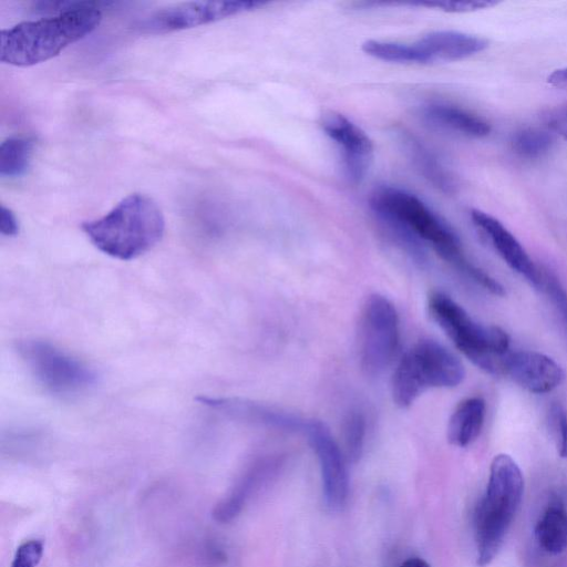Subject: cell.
Instances as JSON below:
<instances>
[{"mask_svg": "<svg viewBox=\"0 0 567 567\" xmlns=\"http://www.w3.org/2000/svg\"><path fill=\"white\" fill-rule=\"evenodd\" d=\"M302 432L319 461L326 504L331 509H340L349 492L348 473L340 447L329 427L319 420L306 421Z\"/></svg>", "mask_w": 567, "mask_h": 567, "instance_id": "obj_10", "label": "cell"}, {"mask_svg": "<svg viewBox=\"0 0 567 567\" xmlns=\"http://www.w3.org/2000/svg\"><path fill=\"white\" fill-rule=\"evenodd\" d=\"M547 83L554 87L567 90V66L554 70L547 76Z\"/></svg>", "mask_w": 567, "mask_h": 567, "instance_id": "obj_31", "label": "cell"}, {"mask_svg": "<svg viewBox=\"0 0 567 567\" xmlns=\"http://www.w3.org/2000/svg\"><path fill=\"white\" fill-rule=\"evenodd\" d=\"M82 230L102 252L121 260H132L161 241L165 218L156 202L134 193L104 216L83 223Z\"/></svg>", "mask_w": 567, "mask_h": 567, "instance_id": "obj_2", "label": "cell"}, {"mask_svg": "<svg viewBox=\"0 0 567 567\" xmlns=\"http://www.w3.org/2000/svg\"><path fill=\"white\" fill-rule=\"evenodd\" d=\"M554 141V135L549 130L524 127L513 134L511 146L517 156L536 159L550 151Z\"/></svg>", "mask_w": 567, "mask_h": 567, "instance_id": "obj_22", "label": "cell"}, {"mask_svg": "<svg viewBox=\"0 0 567 567\" xmlns=\"http://www.w3.org/2000/svg\"><path fill=\"white\" fill-rule=\"evenodd\" d=\"M501 375L508 377L528 392L553 391L565 379L563 368L550 357L536 351H508L501 364Z\"/></svg>", "mask_w": 567, "mask_h": 567, "instance_id": "obj_12", "label": "cell"}, {"mask_svg": "<svg viewBox=\"0 0 567 567\" xmlns=\"http://www.w3.org/2000/svg\"><path fill=\"white\" fill-rule=\"evenodd\" d=\"M0 231L9 237L16 236L19 233V223L14 213L4 205H1L0 209Z\"/></svg>", "mask_w": 567, "mask_h": 567, "instance_id": "obj_30", "label": "cell"}, {"mask_svg": "<svg viewBox=\"0 0 567 567\" xmlns=\"http://www.w3.org/2000/svg\"><path fill=\"white\" fill-rule=\"evenodd\" d=\"M535 537L548 554L558 555L567 549V509L560 497L549 499L535 526Z\"/></svg>", "mask_w": 567, "mask_h": 567, "instance_id": "obj_19", "label": "cell"}, {"mask_svg": "<svg viewBox=\"0 0 567 567\" xmlns=\"http://www.w3.org/2000/svg\"><path fill=\"white\" fill-rule=\"evenodd\" d=\"M421 63L458 61L484 51L488 41L484 38L453 30L433 31L415 43Z\"/></svg>", "mask_w": 567, "mask_h": 567, "instance_id": "obj_14", "label": "cell"}, {"mask_svg": "<svg viewBox=\"0 0 567 567\" xmlns=\"http://www.w3.org/2000/svg\"><path fill=\"white\" fill-rule=\"evenodd\" d=\"M465 378L460 359L443 344L423 339L411 347L398 362L391 379L393 402L411 406L429 389L454 388Z\"/></svg>", "mask_w": 567, "mask_h": 567, "instance_id": "obj_6", "label": "cell"}, {"mask_svg": "<svg viewBox=\"0 0 567 567\" xmlns=\"http://www.w3.org/2000/svg\"><path fill=\"white\" fill-rule=\"evenodd\" d=\"M18 352L37 381L52 393H76L96 381V374L90 367L48 341H21Z\"/></svg>", "mask_w": 567, "mask_h": 567, "instance_id": "obj_8", "label": "cell"}, {"mask_svg": "<svg viewBox=\"0 0 567 567\" xmlns=\"http://www.w3.org/2000/svg\"><path fill=\"white\" fill-rule=\"evenodd\" d=\"M524 494V477L507 454L496 455L489 467L486 491L474 512L476 565L488 566L497 556Z\"/></svg>", "mask_w": 567, "mask_h": 567, "instance_id": "obj_3", "label": "cell"}, {"mask_svg": "<svg viewBox=\"0 0 567 567\" xmlns=\"http://www.w3.org/2000/svg\"><path fill=\"white\" fill-rule=\"evenodd\" d=\"M52 17L24 21L0 33V60L16 66H30L58 55L64 48L90 34L102 13L90 2L61 3Z\"/></svg>", "mask_w": 567, "mask_h": 567, "instance_id": "obj_1", "label": "cell"}, {"mask_svg": "<svg viewBox=\"0 0 567 567\" xmlns=\"http://www.w3.org/2000/svg\"><path fill=\"white\" fill-rule=\"evenodd\" d=\"M43 553V544L31 539L21 544L13 557L11 567H37Z\"/></svg>", "mask_w": 567, "mask_h": 567, "instance_id": "obj_27", "label": "cell"}, {"mask_svg": "<svg viewBox=\"0 0 567 567\" xmlns=\"http://www.w3.org/2000/svg\"><path fill=\"white\" fill-rule=\"evenodd\" d=\"M400 567H431V566L423 559L413 557V558L406 559Z\"/></svg>", "mask_w": 567, "mask_h": 567, "instance_id": "obj_32", "label": "cell"}, {"mask_svg": "<svg viewBox=\"0 0 567 567\" xmlns=\"http://www.w3.org/2000/svg\"><path fill=\"white\" fill-rule=\"evenodd\" d=\"M543 121L547 130L567 141V104L547 110L543 114Z\"/></svg>", "mask_w": 567, "mask_h": 567, "instance_id": "obj_29", "label": "cell"}, {"mask_svg": "<svg viewBox=\"0 0 567 567\" xmlns=\"http://www.w3.org/2000/svg\"><path fill=\"white\" fill-rule=\"evenodd\" d=\"M471 219L512 270L534 287L542 288V270L534 264L517 238L498 219L480 209L471 210Z\"/></svg>", "mask_w": 567, "mask_h": 567, "instance_id": "obj_13", "label": "cell"}, {"mask_svg": "<svg viewBox=\"0 0 567 567\" xmlns=\"http://www.w3.org/2000/svg\"><path fill=\"white\" fill-rule=\"evenodd\" d=\"M260 1H195L161 9L138 25L145 33H167L215 22L262 7Z\"/></svg>", "mask_w": 567, "mask_h": 567, "instance_id": "obj_9", "label": "cell"}, {"mask_svg": "<svg viewBox=\"0 0 567 567\" xmlns=\"http://www.w3.org/2000/svg\"><path fill=\"white\" fill-rule=\"evenodd\" d=\"M402 143L420 173L440 189L451 193L455 188L453 176L434 155L413 136L405 135Z\"/></svg>", "mask_w": 567, "mask_h": 567, "instance_id": "obj_20", "label": "cell"}, {"mask_svg": "<svg viewBox=\"0 0 567 567\" xmlns=\"http://www.w3.org/2000/svg\"><path fill=\"white\" fill-rule=\"evenodd\" d=\"M549 420L556 435L558 454L567 458V411L559 404H553Z\"/></svg>", "mask_w": 567, "mask_h": 567, "instance_id": "obj_26", "label": "cell"}, {"mask_svg": "<svg viewBox=\"0 0 567 567\" xmlns=\"http://www.w3.org/2000/svg\"><path fill=\"white\" fill-rule=\"evenodd\" d=\"M370 206L378 219H388L410 230L455 269L465 272L470 262L453 229L415 195L393 186L377 188Z\"/></svg>", "mask_w": 567, "mask_h": 567, "instance_id": "obj_4", "label": "cell"}, {"mask_svg": "<svg viewBox=\"0 0 567 567\" xmlns=\"http://www.w3.org/2000/svg\"><path fill=\"white\" fill-rule=\"evenodd\" d=\"M196 400L233 419L284 429L287 431H302L306 423V421L292 414L244 399L208 398L202 395Z\"/></svg>", "mask_w": 567, "mask_h": 567, "instance_id": "obj_15", "label": "cell"}, {"mask_svg": "<svg viewBox=\"0 0 567 567\" xmlns=\"http://www.w3.org/2000/svg\"><path fill=\"white\" fill-rule=\"evenodd\" d=\"M320 125L337 145L347 178L353 184L360 183L373 161V144L370 137L360 126L336 111H324L320 117Z\"/></svg>", "mask_w": 567, "mask_h": 567, "instance_id": "obj_11", "label": "cell"}, {"mask_svg": "<svg viewBox=\"0 0 567 567\" xmlns=\"http://www.w3.org/2000/svg\"><path fill=\"white\" fill-rule=\"evenodd\" d=\"M486 414L485 401L471 396L458 403L447 423V440L452 445L465 447L481 434Z\"/></svg>", "mask_w": 567, "mask_h": 567, "instance_id": "obj_18", "label": "cell"}, {"mask_svg": "<svg viewBox=\"0 0 567 567\" xmlns=\"http://www.w3.org/2000/svg\"><path fill=\"white\" fill-rule=\"evenodd\" d=\"M400 342V320L394 305L384 296L367 298L359 319L358 352L361 370L381 374L393 361Z\"/></svg>", "mask_w": 567, "mask_h": 567, "instance_id": "obj_7", "label": "cell"}, {"mask_svg": "<svg viewBox=\"0 0 567 567\" xmlns=\"http://www.w3.org/2000/svg\"><path fill=\"white\" fill-rule=\"evenodd\" d=\"M343 437L349 460L357 462L362 454L365 437V420L360 412L353 411L347 416Z\"/></svg>", "mask_w": 567, "mask_h": 567, "instance_id": "obj_24", "label": "cell"}, {"mask_svg": "<svg viewBox=\"0 0 567 567\" xmlns=\"http://www.w3.org/2000/svg\"><path fill=\"white\" fill-rule=\"evenodd\" d=\"M423 115L426 121L436 126L470 137H485L492 131L491 124L480 115L446 103L426 105L423 109Z\"/></svg>", "mask_w": 567, "mask_h": 567, "instance_id": "obj_17", "label": "cell"}, {"mask_svg": "<svg viewBox=\"0 0 567 567\" xmlns=\"http://www.w3.org/2000/svg\"><path fill=\"white\" fill-rule=\"evenodd\" d=\"M420 6L437 8L447 12H473L497 6V1L491 0H464V1H436V2H422Z\"/></svg>", "mask_w": 567, "mask_h": 567, "instance_id": "obj_28", "label": "cell"}, {"mask_svg": "<svg viewBox=\"0 0 567 567\" xmlns=\"http://www.w3.org/2000/svg\"><path fill=\"white\" fill-rule=\"evenodd\" d=\"M427 309L432 319L474 365L492 375H501V363L509 351V337L494 324L475 321L450 296L434 291L429 296Z\"/></svg>", "mask_w": 567, "mask_h": 567, "instance_id": "obj_5", "label": "cell"}, {"mask_svg": "<svg viewBox=\"0 0 567 567\" xmlns=\"http://www.w3.org/2000/svg\"><path fill=\"white\" fill-rule=\"evenodd\" d=\"M362 50L368 55L378 60L394 63H421V58L413 43H398L380 40H367L362 43Z\"/></svg>", "mask_w": 567, "mask_h": 567, "instance_id": "obj_23", "label": "cell"}, {"mask_svg": "<svg viewBox=\"0 0 567 567\" xmlns=\"http://www.w3.org/2000/svg\"><path fill=\"white\" fill-rule=\"evenodd\" d=\"M542 288L549 297L567 330V291L559 279L549 270H542Z\"/></svg>", "mask_w": 567, "mask_h": 567, "instance_id": "obj_25", "label": "cell"}, {"mask_svg": "<svg viewBox=\"0 0 567 567\" xmlns=\"http://www.w3.org/2000/svg\"><path fill=\"white\" fill-rule=\"evenodd\" d=\"M280 458L269 457L256 463L238 482L231 493L214 509L216 520L226 523L235 518L247 501L258 492L279 470Z\"/></svg>", "mask_w": 567, "mask_h": 567, "instance_id": "obj_16", "label": "cell"}, {"mask_svg": "<svg viewBox=\"0 0 567 567\" xmlns=\"http://www.w3.org/2000/svg\"><path fill=\"white\" fill-rule=\"evenodd\" d=\"M33 150V140L9 137L0 145V175L2 177L22 176L29 168Z\"/></svg>", "mask_w": 567, "mask_h": 567, "instance_id": "obj_21", "label": "cell"}]
</instances>
